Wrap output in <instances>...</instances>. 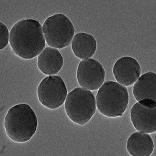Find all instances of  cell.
Listing matches in <instances>:
<instances>
[{
	"label": "cell",
	"mask_w": 156,
	"mask_h": 156,
	"mask_svg": "<svg viewBox=\"0 0 156 156\" xmlns=\"http://www.w3.org/2000/svg\"><path fill=\"white\" fill-rule=\"evenodd\" d=\"M9 44L13 53L24 59H31L40 54L45 45L42 27L37 20L25 19L11 29Z\"/></svg>",
	"instance_id": "1"
},
{
	"label": "cell",
	"mask_w": 156,
	"mask_h": 156,
	"mask_svg": "<svg viewBox=\"0 0 156 156\" xmlns=\"http://www.w3.org/2000/svg\"><path fill=\"white\" fill-rule=\"evenodd\" d=\"M9 42V34L7 27L2 22L0 23V50L6 47Z\"/></svg>",
	"instance_id": "14"
},
{
	"label": "cell",
	"mask_w": 156,
	"mask_h": 156,
	"mask_svg": "<svg viewBox=\"0 0 156 156\" xmlns=\"http://www.w3.org/2000/svg\"><path fill=\"white\" fill-rule=\"evenodd\" d=\"M73 53L81 59L93 57L97 49V42L94 37L85 32L76 34L71 42Z\"/></svg>",
	"instance_id": "12"
},
{
	"label": "cell",
	"mask_w": 156,
	"mask_h": 156,
	"mask_svg": "<svg viewBox=\"0 0 156 156\" xmlns=\"http://www.w3.org/2000/svg\"><path fill=\"white\" fill-rule=\"evenodd\" d=\"M96 101V106L103 115L108 118L122 116L129 102L128 90L118 82L107 81L99 88Z\"/></svg>",
	"instance_id": "3"
},
{
	"label": "cell",
	"mask_w": 156,
	"mask_h": 156,
	"mask_svg": "<svg viewBox=\"0 0 156 156\" xmlns=\"http://www.w3.org/2000/svg\"><path fill=\"white\" fill-rule=\"evenodd\" d=\"M4 126L6 134L12 141L25 143L30 140L36 133L37 117L29 105L20 104L9 110Z\"/></svg>",
	"instance_id": "2"
},
{
	"label": "cell",
	"mask_w": 156,
	"mask_h": 156,
	"mask_svg": "<svg viewBox=\"0 0 156 156\" xmlns=\"http://www.w3.org/2000/svg\"><path fill=\"white\" fill-rule=\"evenodd\" d=\"M38 99L46 108L55 110L64 104L67 96V90L62 78L58 76H48L37 87Z\"/></svg>",
	"instance_id": "6"
},
{
	"label": "cell",
	"mask_w": 156,
	"mask_h": 156,
	"mask_svg": "<svg viewBox=\"0 0 156 156\" xmlns=\"http://www.w3.org/2000/svg\"><path fill=\"white\" fill-rule=\"evenodd\" d=\"M126 148L131 156H149L154 151V144L148 133L137 132L128 138Z\"/></svg>",
	"instance_id": "11"
},
{
	"label": "cell",
	"mask_w": 156,
	"mask_h": 156,
	"mask_svg": "<svg viewBox=\"0 0 156 156\" xmlns=\"http://www.w3.org/2000/svg\"><path fill=\"white\" fill-rule=\"evenodd\" d=\"M131 122L137 131L151 134L156 131V101L143 99L133 105L130 110Z\"/></svg>",
	"instance_id": "7"
},
{
	"label": "cell",
	"mask_w": 156,
	"mask_h": 156,
	"mask_svg": "<svg viewBox=\"0 0 156 156\" xmlns=\"http://www.w3.org/2000/svg\"><path fill=\"white\" fill-rule=\"evenodd\" d=\"M76 78L78 83L82 88L90 90H98L105 81V69L95 59L82 60L78 65Z\"/></svg>",
	"instance_id": "8"
},
{
	"label": "cell",
	"mask_w": 156,
	"mask_h": 156,
	"mask_svg": "<svg viewBox=\"0 0 156 156\" xmlns=\"http://www.w3.org/2000/svg\"><path fill=\"white\" fill-rule=\"evenodd\" d=\"M133 93L137 101L147 98L156 101V73L148 72L142 75L134 83Z\"/></svg>",
	"instance_id": "13"
},
{
	"label": "cell",
	"mask_w": 156,
	"mask_h": 156,
	"mask_svg": "<svg viewBox=\"0 0 156 156\" xmlns=\"http://www.w3.org/2000/svg\"><path fill=\"white\" fill-rule=\"evenodd\" d=\"M112 72L118 83L129 87L134 84L141 74V68L133 57L124 56L114 64Z\"/></svg>",
	"instance_id": "9"
},
{
	"label": "cell",
	"mask_w": 156,
	"mask_h": 156,
	"mask_svg": "<svg viewBox=\"0 0 156 156\" xmlns=\"http://www.w3.org/2000/svg\"><path fill=\"white\" fill-rule=\"evenodd\" d=\"M65 109L72 121L83 126L89 122L96 112V98L90 90L76 87L67 94Z\"/></svg>",
	"instance_id": "4"
},
{
	"label": "cell",
	"mask_w": 156,
	"mask_h": 156,
	"mask_svg": "<svg viewBox=\"0 0 156 156\" xmlns=\"http://www.w3.org/2000/svg\"><path fill=\"white\" fill-rule=\"evenodd\" d=\"M64 59L58 50L48 47L38 56L37 65L39 70L45 75H55L62 68Z\"/></svg>",
	"instance_id": "10"
},
{
	"label": "cell",
	"mask_w": 156,
	"mask_h": 156,
	"mask_svg": "<svg viewBox=\"0 0 156 156\" xmlns=\"http://www.w3.org/2000/svg\"><path fill=\"white\" fill-rule=\"evenodd\" d=\"M42 29L48 46L57 49L69 46L75 32V27L70 20L60 13L47 18L43 23Z\"/></svg>",
	"instance_id": "5"
}]
</instances>
